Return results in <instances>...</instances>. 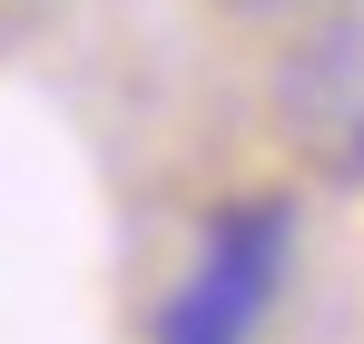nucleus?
<instances>
[{
	"label": "nucleus",
	"instance_id": "obj_1",
	"mask_svg": "<svg viewBox=\"0 0 364 344\" xmlns=\"http://www.w3.org/2000/svg\"><path fill=\"white\" fill-rule=\"evenodd\" d=\"M286 207L276 197H246L227 207L207 246H197V266H187V286L168 295V344H246L256 335V315L276 305V276H286Z\"/></svg>",
	"mask_w": 364,
	"mask_h": 344
},
{
	"label": "nucleus",
	"instance_id": "obj_2",
	"mask_svg": "<svg viewBox=\"0 0 364 344\" xmlns=\"http://www.w3.org/2000/svg\"><path fill=\"white\" fill-rule=\"evenodd\" d=\"M276 109L325 177L364 187V10H335L315 40H296V59L276 69Z\"/></svg>",
	"mask_w": 364,
	"mask_h": 344
},
{
	"label": "nucleus",
	"instance_id": "obj_3",
	"mask_svg": "<svg viewBox=\"0 0 364 344\" xmlns=\"http://www.w3.org/2000/svg\"><path fill=\"white\" fill-rule=\"evenodd\" d=\"M256 10H276V0H256ZM345 10H364V0H345Z\"/></svg>",
	"mask_w": 364,
	"mask_h": 344
}]
</instances>
